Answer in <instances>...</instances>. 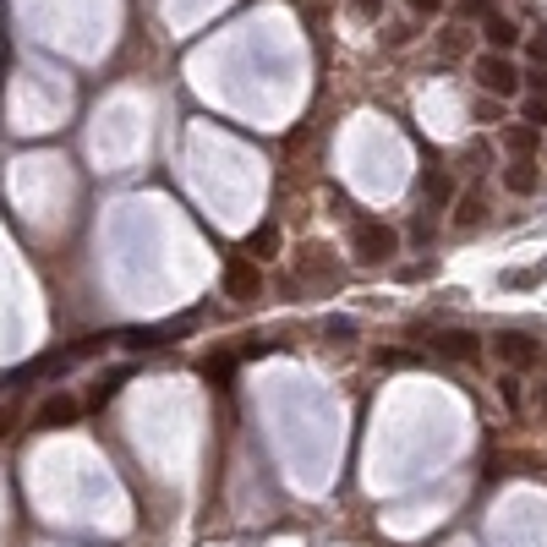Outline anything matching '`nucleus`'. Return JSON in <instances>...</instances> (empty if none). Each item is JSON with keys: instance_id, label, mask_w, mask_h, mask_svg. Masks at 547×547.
I'll list each match as a JSON object with an SVG mask.
<instances>
[{"instance_id": "a211bd4d", "label": "nucleus", "mask_w": 547, "mask_h": 547, "mask_svg": "<svg viewBox=\"0 0 547 547\" xmlns=\"http://www.w3.org/2000/svg\"><path fill=\"white\" fill-rule=\"evenodd\" d=\"M466 44H471L466 27H444V33H438V49H444V55H466Z\"/></svg>"}, {"instance_id": "a878e982", "label": "nucleus", "mask_w": 547, "mask_h": 547, "mask_svg": "<svg viewBox=\"0 0 547 547\" xmlns=\"http://www.w3.org/2000/svg\"><path fill=\"white\" fill-rule=\"evenodd\" d=\"M526 49H531V60H537V66H547V33H537V38H531Z\"/></svg>"}, {"instance_id": "9b49d317", "label": "nucleus", "mask_w": 547, "mask_h": 547, "mask_svg": "<svg viewBox=\"0 0 547 547\" xmlns=\"http://www.w3.org/2000/svg\"><path fill=\"white\" fill-rule=\"evenodd\" d=\"M236 362H241L236 351H214V356H203V367H197V373H203L208 384H230V373H236Z\"/></svg>"}, {"instance_id": "f257e3e1", "label": "nucleus", "mask_w": 547, "mask_h": 547, "mask_svg": "<svg viewBox=\"0 0 547 547\" xmlns=\"http://www.w3.org/2000/svg\"><path fill=\"white\" fill-rule=\"evenodd\" d=\"M351 252H356V263H389V258L400 252V236H394L384 219H356Z\"/></svg>"}, {"instance_id": "bb28decb", "label": "nucleus", "mask_w": 547, "mask_h": 547, "mask_svg": "<svg viewBox=\"0 0 547 547\" xmlns=\"http://www.w3.org/2000/svg\"><path fill=\"white\" fill-rule=\"evenodd\" d=\"M351 11L356 16H378V0H351Z\"/></svg>"}, {"instance_id": "9d476101", "label": "nucleus", "mask_w": 547, "mask_h": 547, "mask_svg": "<svg viewBox=\"0 0 547 547\" xmlns=\"http://www.w3.org/2000/svg\"><path fill=\"white\" fill-rule=\"evenodd\" d=\"M241 252L258 258V263H263V258H279V225H258V230L241 241Z\"/></svg>"}, {"instance_id": "6e6552de", "label": "nucleus", "mask_w": 547, "mask_h": 547, "mask_svg": "<svg viewBox=\"0 0 547 547\" xmlns=\"http://www.w3.org/2000/svg\"><path fill=\"white\" fill-rule=\"evenodd\" d=\"M77 416H82V405H77V394H49L44 405H38V427H77Z\"/></svg>"}, {"instance_id": "5701e85b", "label": "nucleus", "mask_w": 547, "mask_h": 547, "mask_svg": "<svg viewBox=\"0 0 547 547\" xmlns=\"http://www.w3.org/2000/svg\"><path fill=\"white\" fill-rule=\"evenodd\" d=\"M499 389H504V400H510V405H521V378H515V373H504V378H499Z\"/></svg>"}, {"instance_id": "20e7f679", "label": "nucleus", "mask_w": 547, "mask_h": 547, "mask_svg": "<svg viewBox=\"0 0 547 547\" xmlns=\"http://www.w3.org/2000/svg\"><path fill=\"white\" fill-rule=\"evenodd\" d=\"M493 351H499V362L510 367V373H531V367H542V345L531 340V334H499L493 340Z\"/></svg>"}, {"instance_id": "aec40b11", "label": "nucleus", "mask_w": 547, "mask_h": 547, "mask_svg": "<svg viewBox=\"0 0 547 547\" xmlns=\"http://www.w3.org/2000/svg\"><path fill=\"white\" fill-rule=\"evenodd\" d=\"M323 334H329V340H351V334H356V323H351V318H329V323H323Z\"/></svg>"}, {"instance_id": "0eeeda50", "label": "nucleus", "mask_w": 547, "mask_h": 547, "mask_svg": "<svg viewBox=\"0 0 547 547\" xmlns=\"http://www.w3.org/2000/svg\"><path fill=\"white\" fill-rule=\"evenodd\" d=\"M296 274H301V279H334V274H340V258H334L323 241H312V247L296 252Z\"/></svg>"}, {"instance_id": "412c9836", "label": "nucleus", "mask_w": 547, "mask_h": 547, "mask_svg": "<svg viewBox=\"0 0 547 547\" xmlns=\"http://www.w3.org/2000/svg\"><path fill=\"white\" fill-rule=\"evenodd\" d=\"M521 82H526V93H547V66H531Z\"/></svg>"}, {"instance_id": "dca6fc26", "label": "nucleus", "mask_w": 547, "mask_h": 547, "mask_svg": "<svg viewBox=\"0 0 547 547\" xmlns=\"http://www.w3.org/2000/svg\"><path fill=\"white\" fill-rule=\"evenodd\" d=\"M521 121L547 126V93H526V99H521Z\"/></svg>"}, {"instance_id": "6ab92c4d", "label": "nucleus", "mask_w": 547, "mask_h": 547, "mask_svg": "<svg viewBox=\"0 0 547 547\" xmlns=\"http://www.w3.org/2000/svg\"><path fill=\"white\" fill-rule=\"evenodd\" d=\"M373 362H378V367H411L416 356H411V351H373Z\"/></svg>"}, {"instance_id": "2eb2a0df", "label": "nucleus", "mask_w": 547, "mask_h": 547, "mask_svg": "<svg viewBox=\"0 0 547 547\" xmlns=\"http://www.w3.org/2000/svg\"><path fill=\"white\" fill-rule=\"evenodd\" d=\"M121 384H126V373H104V378H99V389H93V394H88V405H110V400H115V389H121Z\"/></svg>"}, {"instance_id": "f3484780", "label": "nucleus", "mask_w": 547, "mask_h": 547, "mask_svg": "<svg viewBox=\"0 0 547 547\" xmlns=\"http://www.w3.org/2000/svg\"><path fill=\"white\" fill-rule=\"evenodd\" d=\"M449 197H455V181H449L444 170H433V175H427V203H449Z\"/></svg>"}, {"instance_id": "7ed1b4c3", "label": "nucleus", "mask_w": 547, "mask_h": 547, "mask_svg": "<svg viewBox=\"0 0 547 547\" xmlns=\"http://www.w3.org/2000/svg\"><path fill=\"white\" fill-rule=\"evenodd\" d=\"M225 296L230 301H258L263 296V268H258V258H230L225 263Z\"/></svg>"}, {"instance_id": "ddd939ff", "label": "nucleus", "mask_w": 547, "mask_h": 547, "mask_svg": "<svg viewBox=\"0 0 547 547\" xmlns=\"http://www.w3.org/2000/svg\"><path fill=\"white\" fill-rule=\"evenodd\" d=\"M482 33H488V44H493V49H510V44H515V22H510V16H499V11L482 22Z\"/></svg>"}, {"instance_id": "f8f14e48", "label": "nucleus", "mask_w": 547, "mask_h": 547, "mask_svg": "<svg viewBox=\"0 0 547 547\" xmlns=\"http://www.w3.org/2000/svg\"><path fill=\"white\" fill-rule=\"evenodd\" d=\"M537 142H542V137H537V126H531V121H521V126H510V131H504V148H510V153H526V159H531V153H537Z\"/></svg>"}, {"instance_id": "39448f33", "label": "nucleus", "mask_w": 547, "mask_h": 547, "mask_svg": "<svg viewBox=\"0 0 547 547\" xmlns=\"http://www.w3.org/2000/svg\"><path fill=\"white\" fill-rule=\"evenodd\" d=\"M197 329V318L186 312V318H175V323H159V329H131V334H121L131 351H153V345H170V340H181V334H192Z\"/></svg>"}, {"instance_id": "4468645a", "label": "nucleus", "mask_w": 547, "mask_h": 547, "mask_svg": "<svg viewBox=\"0 0 547 547\" xmlns=\"http://www.w3.org/2000/svg\"><path fill=\"white\" fill-rule=\"evenodd\" d=\"M482 208H488V203L466 192V197H460V208H455V225H460V230H471V225H482Z\"/></svg>"}, {"instance_id": "b1692460", "label": "nucleus", "mask_w": 547, "mask_h": 547, "mask_svg": "<svg viewBox=\"0 0 547 547\" xmlns=\"http://www.w3.org/2000/svg\"><path fill=\"white\" fill-rule=\"evenodd\" d=\"M444 5H449V0H411V11H416V16H438Z\"/></svg>"}, {"instance_id": "1a4fd4ad", "label": "nucleus", "mask_w": 547, "mask_h": 547, "mask_svg": "<svg viewBox=\"0 0 547 547\" xmlns=\"http://www.w3.org/2000/svg\"><path fill=\"white\" fill-rule=\"evenodd\" d=\"M504 186H510L515 197H531V192H537V164H531L526 153H515L510 170H504Z\"/></svg>"}, {"instance_id": "393cba45", "label": "nucleus", "mask_w": 547, "mask_h": 547, "mask_svg": "<svg viewBox=\"0 0 547 547\" xmlns=\"http://www.w3.org/2000/svg\"><path fill=\"white\" fill-rule=\"evenodd\" d=\"M477 121H499V99H493V93H488V99L477 104Z\"/></svg>"}, {"instance_id": "4be33fe9", "label": "nucleus", "mask_w": 547, "mask_h": 547, "mask_svg": "<svg viewBox=\"0 0 547 547\" xmlns=\"http://www.w3.org/2000/svg\"><path fill=\"white\" fill-rule=\"evenodd\" d=\"M460 16H466V22H471V16H482V22H488V16H493V0H466V5H460Z\"/></svg>"}, {"instance_id": "423d86ee", "label": "nucleus", "mask_w": 547, "mask_h": 547, "mask_svg": "<svg viewBox=\"0 0 547 547\" xmlns=\"http://www.w3.org/2000/svg\"><path fill=\"white\" fill-rule=\"evenodd\" d=\"M433 351H438L444 362H477V356H482V340H477L471 329H444V334H433Z\"/></svg>"}, {"instance_id": "f03ea898", "label": "nucleus", "mask_w": 547, "mask_h": 547, "mask_svg": "<svg viewBox=\"0 0 547 547\" xmlns=\"http://www.w3.org/2000/svg\"><path fill=\"white\" fill-rule=\"evenodd\" d=\"M477 82H482V93L510 99V93L521 88V71H515V60H510L504 49H493V55H482V60H477Z\"/></svg>"}]
</instances>
